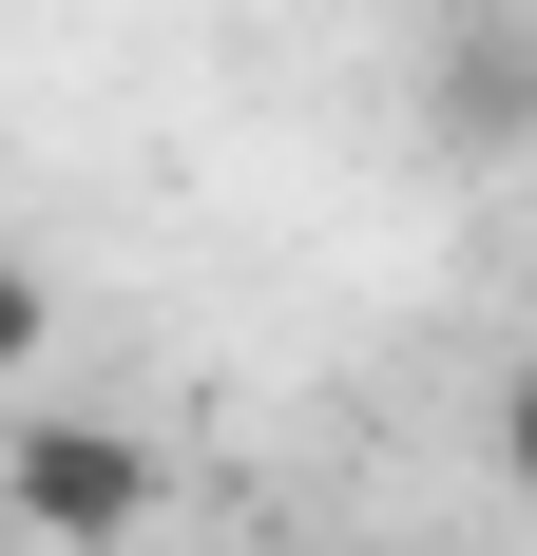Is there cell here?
I'll list each match as a JSON object with an SVG mask.
<instances>
[{"mask_svg": "<svg viewBox=\"0 0 537 556\" xmlns=\"http://www.w3.org/2000/svg\"><path fill=\"white\" fill-rule=\"evenodd\" d=\"M0 500L39 518L58 556H115L135 518H154V442H135V422H20V460H0Z\"/></svg>", "mask_w": 537, "mask_h": 556, "instance_id": "1", "label": "cell"}, {"mask_svg": "<svg viewBox=\"0 0 537 556\" xmlns=\"http://www.w3.org/2000/svg\"><path fill=\"white\" fill-rule=\"evenodd\" d=\"M461 135H519V39L461 20Z\"/></svg>", "mask_w": 537, "mask_h": 556, "instance_id": "2", "label": "cell"}, {"mask_svg": "<svg viewBox=\"0 0 537 556\" xmlns=\"http://www.w3.org/2000/svg\"><path fill=\"white\" fill-rule=\"evenodd\" d=\"M39 345H58V288L20 269V250H0V384H20V365H39Z\"/></svg>", "mask_w": 537, "mask_h": 556, "instance_id": "3", "label": "cell"}]
</instances>
